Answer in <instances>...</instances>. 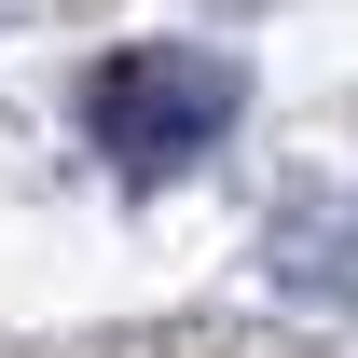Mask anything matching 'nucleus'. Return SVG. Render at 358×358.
<instances>
[{"instance_id": "nucleus-2", "label": "nucleus", "mask_w": 358, "mask_h": 358, "mask_svg": "<svg viewBox=\"0 0 358 358\" xmlns=\"http://www.w3.org/2000/svg\"><path fill=\"white\" fill-rule=\"evenodd\" d=\"M275 275L317 289V303H358V207L345 193H303V207L275 221Z\"/></svg>"}, {"instance_id": "nucleus-1", "label": "nucleus", "mask_w": 358, "mask_h": 358, "mask_svg": "<svg viewBox=\"0 0 358 358\" xmlns=\"http://www.w3.org/2000/svg\"><path fill=\"white\" fill-rule=\"evenodd\" d=\"M234 110H248V69L207 55V42H124V55L83 69V138H96L124 179L207 166V152L234 138Z\"/></svg>"}]
</instances>
